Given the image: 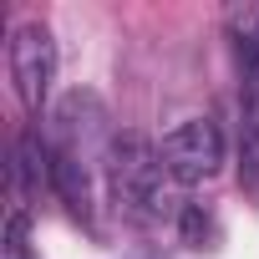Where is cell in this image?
Wrapping results in <instances>:
<instances>
[{
	"instance_id": "ba28073f",
	"label": "cell",
	"mask_w": 259,
	"mask_h": 259,
	"mask_svg": "<svg viewBox=\"0 0 259 259\" xmlns=\"http://www.w3.org/2000/svg\"><path fill=\"white\" fill-rule=\"evenodd\" d=\"M6 259H31V219H26V208L6 213Z\"/></svg>"
},
{
	"instance_id": "9c48e42d",
	"label": "cell",
	"mask_w": 259,
	"mask_h": 259,
	"mask_svg": "<svg viewBox=\"0 0 259 259\" xmlns=\"http://www.w3.org/2000/svg\"><path fill=\"white\" fill-rule=\"evenodd\" d=\"M239 56H244V71H249L254 92H259V11L244 21V36H239Z\"/></svg>"
},
{
	"instance_id": "8992f818",
	"label": "cell",
	"mask_w": 259,
	"mask_h": 259,
	"mask_svg": "<svg viewBox=\"0 0 259 259\" xmlns=\"http://www.w3.org/2000/svg\"><path fill=\"white\" fill-rule=\"evenodd\" d=\"M51 143V138H46ZM51 193L71 208V213H92V168L81 163V158H71V153H61L56 143H51Z\"/></svg>"
},
{
	"instance_id": "5b68a950",
	"label": "cell",
	"mask_w": 259,
	"mask_h": 259,
	"mask_svg": "<svg viewBox=\"0 0 259 259\" xmlns=\"http://www.w3.org/2000/svg\"><path fill=\"white\" fill-rule=\"evenodd\" d=\"M51 188V143L36 133V127H26V133L11 143V163H6V188L16 198V208L26 203L31 188Z\"/></svg>"
},
{
	"instance_id": "30bf717a",
	"label": "cell",
	"mask_w": 259,
	"mask_h": 259,
	"mask_svg": "<svg viewBox=\"0 0 259 259\" xmlns=\"http://www.w3.org/2000/svg\"><path fill=\"white\" fill-rule=\"evenodd\" d=\"M183 239H188L193 249H203V239H208V219H203V213H198L193 203L183 208Z\"/></svg>"
},
{
	"instance_id": "52a82bcc",
	"label": "cell",
	"mask_w": 259,
	"mask_h": 259,
	"mask_svg": "<svg viewBox=\"0 0 259 259\" xmlns=\"http://www.w3.org/2000/svg\"><path fill=\"white\" fill-rule=\"evenodd\" d=\"M239 183L259 198V92L239 97Z\"/></svg>"
},
{
	"instance_id": "7a4b0ae2",
	"label": "cell",
	"mask_w": 259,
	"mask_h": 259,
	"mask_svg": "<svg viewBox=\"0 0 259 259\" xmlns=\"http://www.w3.org/2000/svg\"><path fill=\"white\" fill-rule=\"evenodd\" d=\"M6 66H11V87L21 97L26 112H41V102L51 97V81H56V41L41 21H26L11 31L6 41Z\"/></svg>"
},
{
	"instance_id": "6da1fadb",
	"label": "cell",
	"mask_w": 259,
	"mask_h": 259,
	"mask_svg": "<svg viewBox=\"0 0 259 259\" xmlns=\"http://www.w3.org/2000/svg\"><path fill=\"white\" fill-rule=\"evenodd\" d=\"M163 178H168V168H163V148L153 138H143V133H117L112 138L107 183H112V193L127 213H143V219L163 213V203H168Z\"/></svg>"
},
{
	"instance_id": "3957f363",
	"label": "cell",
	"mask_w": 259,
	"mask_h": 259,
	"mask_svg": "<svg viewBox=\"0 0 259 259\" xmlns=\"http://www.w3.org/2000/svg\"><path fill=\"white\" fill-rule=\"evenodd\" d=\"M163 168L178 183H203L224 168V127L213 117H183L163 138Z\"/></svg>"
},
{
	"instance_id": "277c9868",
	"label": "cell",
	"mask_w": 259,
	"mask_h": 259,
	"mask_svg": "<svg viewBox=\"0 0 259 259\" xmlns=\"http://www.w3.org/2000/svg\"><path fill=\"white\" fill-rule=\"evenodd\" d=\"M61 153H71V158H81L87 168L92 163H107V148H112V138H107V112H102V102L92 97V92H66L61 102H56V117H51V133H46Z\"/></svg>"
}]
</instances>
